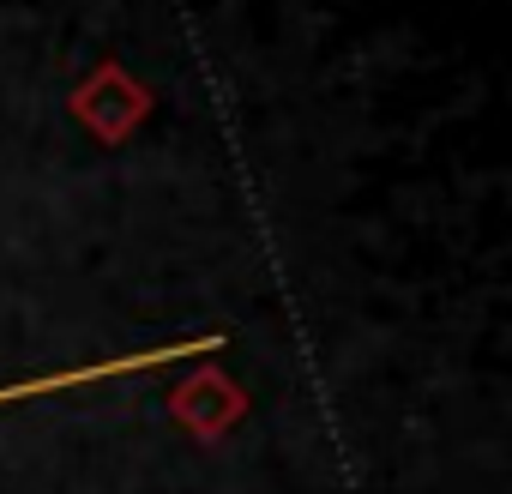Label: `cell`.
Segmentation results:
<instances>
[{
	"instance_id": "6da1fadb",
	"label": "cell",
	"mask_w": 512,
	"mask_h": 494,
	"mask_svg": "<svg viewBox=\"0 0 512 494\" xmlns=\"http://www.w3.org/2000/svg\"><path fill=\"white\" fill-rule=\"evenodd\" d=\"M205 350H223V332H205V338H187V344H163V350H139V356H109V362H91V368L31 374V380L0 386V404L43 398V392H67V386H97V380H115V374H151V368H175L181 356H205Z\"/></svg>"
}]
</instances>
